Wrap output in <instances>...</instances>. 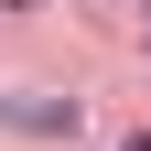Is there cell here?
<instances>
[{
  "mask_svg": "<svg viewBox=\"0 0 151 151\" xmlns=\"http://www.w3.org/2000/svg\"><path fill=\"white\" fill-rule=\"evenodd\" d=\"M0 129H43V140H65V129H76V97H0Z\"/></svg>",
  "mask_w": 151,
  "mask_h": 151,
  "instance_id": "6da1fadb",
  "label": "cell"
},
{
  "mask_svg": "<svg viewBox=\"0 0 151 151\" xmlns=\"http://www.w3.org/2000/svg\"><path fill=\"white\" fill-rule=\"evenodd\" d=\"M0 11H32V0H0Z\"/></svg>",
  "mask_w": 151,
  "mask_h": 151,
  "instance_id": "7a4b0ae2",
  "label": "cell"
},
{
  "mask_svg": "<svg viewBox=\"0 0 151 151\" xmlns=\"http://www.w3.org/2000/svg\"><path fill=\"white\" fill-rule=\"evenodd\" d=\"M129 151H151V129H140V140H129Z\"/></svg>",
  "mask_w": 151,
  "mask_h": 151,
  "instance_id": "3957f363",
  "label": "cell"
}]
</instances>
